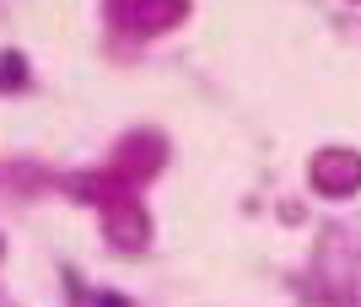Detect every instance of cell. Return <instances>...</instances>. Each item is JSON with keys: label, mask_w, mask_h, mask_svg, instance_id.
Segmentation results:
<instances>
[{"label": "cell", "mask_w": 361, "mask_h": 307, "mask_svg": "<svg viewBox=\"0 0 361 307\" xmlns=\"http://www.w3.org/2000/svg\"><path fill=\"white\" fill-rule=\"evenodd\" d=\"M0 70H6V76H0V81H6V87H11V81H22V60H6V65H0Z\"/></svg>", "instance_id": "1"}, {"label": "cell", "mask_w": 361, "mask_h": 307, "mask_svg": "<svg viewBox=\"0 0 361 307\" xmlns=\"http://www.w3.org/2000/svg\"><path fill=\"white\" fill-rule=\"evenodd\" d=\"M103 307H130V302H124V296H103Z\"/></svg>", "instance_id": "2"}]
</instances>
